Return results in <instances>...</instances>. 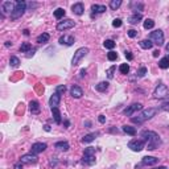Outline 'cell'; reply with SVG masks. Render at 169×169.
<instances>
[{
  "label": "cell",
  "instance_id": "obj_54",
  "mask_svg": "<svg viewBox=\"0 0 169 169\" xmlns=\"http://www.w3.org/2000/svg\"><path fill=\"white\" fill-rule=\"evenodd\" d=\"M5 46H7V48L12 46V42H11V41H7V42H5Z\"/></svg>",
  "mask_w": 169,
  "mask_h": 169
},
{
  "label": "cell",
  "instance_id": "obj_9",
  "mask_svg": "<svg viewBox=\"0 0 169 169\" xmlns=\"http://www.w3.org/2000/svg\"><path fill=\"white\" fill-rule=\"evenodd\" d=\"M141 108H143V104H141V103H139V102H137V103H132L131 106H128V107H127L126 110L123 111V114H124L126 116H132L135 112H136V111L141 110Z\"/></svg>",
  "mask_w": 169,
  "mask_h": 169
},
{
  "label": "cell",
  "instance_id": "obj_20",
  "mask_svg": "<svg viewBox=\"0 0 169 169\" xmlns=\"http://www.w3.org/2000/svg\"><path fill=\"white\" fill-rule=\"evenodd\" d=\"M129 7L133 11V13H140V11L144 9V4L140 1H132L131 4H129Z\"/></svg>",
  "mask_w": 169,
  "mask_h": 169
},
{
  "label": "cell",
  "instance_id": "obj_22",
  "mask_svg": "<svg viewBox=\"0 0 169 169\" xmlns=\"http://www.w3.org/2000/svg\"><path fill=\"white\" fill-rule=\"evenodd\" d=\"M141 18H143L141 13H133V15H131L128 17V23L132 24V25H135V24H139L140 21H141Z\"/></svg>",
  "mask_w": 169,
  "mask_h": 169
},
{
  "label": "cell",
  "instance_id": "obj_50",
  "mask_svg": "<svg viewBox=\"0 0 169 169\" xmlns=\"http://www.w3.org/2000/svg\"><path fill=\"white\" fill-rule=\"evenodd\" d=\"M53 158H54V157H53ZM53 158L50 160V165H55V164H57V160H53Z\"/></svg>",
  "mask_w": 169,
  "mask_h": 169
},
{
  "label": "cell",
  "instance_id": "obj_17",
  "mask_svg": "<svg viewBox=\"0 0 169 169\" xmlns=\"http://www.w3.org/2000/svg\"><path fill=\"white\" fill-rule=\"evenodd\" d=\"M71 11H73V13H75L77 16H82L84 12V5L83 3H75V4L71 5Z\"/></svg>",
  "mask_w": 169,
  "mask_h": 169
},
{
  "label": "cell",
  "instance_id": "obj_16",
  "mask_svg": "<svg viewBox=\"0 0 169 169\" xmlns=\"http://www.w3.org/2000/svg\"><path fill=\"white\" fill-rule=\"evenodd\" d=\"M60 102H61V95L58 94V92H54V94L49 98V106H50V108L58 107V106H60Z\"/></svg>",
  "mask_w": 169,
  "mask_h": 169
},
{
  "label": "cell",
  "instance_id": "obj_57",
  "mask_svg": "<svg viewBox=\"0 0 169 169\" xmlns=\"http://www.w3.org/2000/svg\"><path fill=\"white\" fill-rule=\"evenodd\" d=\"M165 49H166V52H169V42L165 45Z\"/></svg>",
  "mask_w": 169,
  "mask_h": 169
},
{
  "label": "cell",
  "instance_id": "obj_14",
  "mask_svg": "<svg viewBox=\"0 0 169 169\" xmlns=\"http://www.w3.org/2000/svg\"><path fill=\"white\" fill-rule=\"evenodd\" d=\"M46 148H48V145L45 144V143H34V144H32L31 153H34V155H37V153H42Z\"/></svg>",
  "mask_w": 169,
  "mask_h": 169
},
{
  "label": "cell",
  "instance_id": "obj_8",
  "mask_svg": "<svg viewBox=\"0 0 169 169\" xmlns=\"http://www.w3.org/2000/svg\"><path fill=\"white\" fill-rule=\"evenodd\" d=\"M128 148L133 152H140L144 149V140H139V139H133L128 143Z\"/></svg>",
  "mask_w": 169,
  "mask_h": 169
},
{
  "label": "cell",
  "instance_id": "obj_43",
  "mask_svg": "<svg viewBox=\"0 0 169 169\" xmlns=\"http://www.w3.org/2000/svg\"><path fill=\"white\" fill-rule=\"evenodd\" d=\"M127 33H128V37H131V38L137 36V31H135V29H129V31H127Z\"/></svg>",
  "mask_w": 169,
  "mask_h": 169
},
{
  "label": "cell",
  "instance_id": "obj_29",
  "mask_svg": "<svg viewBox=\"0 0 169 169\" xmlns=\"http://www.w3.org/2000/svg\"><path fill=\"white\" fill-rule=\"evenodd\" d=\"M158 67H161V69H168L169 67V55L163 57L160 61H158Z\"/></svg>",
  "mask_w": 169,
  "mask_h": 169
},
{
  "label": "cell",
  "instance_id": "obj_53",
  "mask_svg": "<svg viewBox=\"0 0 169 169\" xmlns=\"http://www.w3.org/2000/svg\"><path fill=\"white\" fill-rule=\"evenodd\" d=\"M153 169H168L165 165H161V166H157V168H153Z\"/></svg>",
  "mask_w": 169,
  "mask_h": 169
},
{
  "label": "cell",
  "instance_id": "obj_1",
  "mask_svg": "<svg viewBox=\"0 0 169 169\" xmlns=\"http://www.w3.org/2000/svg\"><path fill=\"white\" fill-rule=\"evenodd\" d=\"M141 136L144 137V140L147 141V148L149 151H155L156 148H158V145L161 144V139L155 131H143Z\"/></svg>",
  "mask_w": 169,
  "mask_h": 169
},
{
  "label": "cell",
  "instance_id": "obj_19",
  "mask_svg": "<svg viewBox=\"0 0 169 169\" xmlns=\"http://www.w3.org/2000/svg\"><path fill=\"white\" fill-rule=\"evenodd\" d=\"M58 41H60L61 45H67V46H71V45L74 44V41H75V40H74L73 36H61Z\"/></svg>",
  "mask_w": 169,
  "mask_h": 169
},
{
  "label": "cell",
  "instance_id": "obj_48",
  "mask_svg": "<svg viewBox=\"0 0 169 169\" xmlns=\"http://www.w3.org/2000/svg\"><path fill=\"white\" fill-rule=\"evenodd\" d=\"M34 52H36V49H34V48H33V49H32L29 53H26V57H28V58H29V57H32V55L34 54Z\"/></svg>",
  "mask_w": 169,
  "mask_h": 169
},
{
  "label": "cell",
  "instance_id": "obj_52",
  "mask_svg": "<svg viewBox=\"0 0 169 169\" xmlns=\"http://www.w3.org/2000/svg\"><path fill=\"white\" fill-rule=\"evenodd\" d=\"M44 129H45V131H46V132H49V131H50V127L46 124V126H44Z\"/></svg>",
  "mask_w": 169,
  "mask_h": 169
},
{
  "label": "cell",
  "instance_id": "obj_42",
  "mask_svg": "<svg viewBox=\"0 0 169 169\" xmlns=\"http://www.w3.org/2000/svg\"><path fill=\"white\" fill-rule=\"evenodd\" d=\"M121 24H123V23H121L120 18H115V20L112 21V26H114V28H120Z\"/></svg>",
  "mask_w": 169,
  "mask_h": 169
},
{
  "label": "cell",
  "instance_id": "obj_30",
  "mask_svg": "<svg viewBox=\"0 0 169 169\" xmlns=\"http://www.w3.org/2000/svg\"><path fill=\"white\" fill-rule=\"evenodd\" d=\"M49 38H50L49 33H42V34H40V36L37 37L36 41L38 42V44H46V42L49 41Z\"/></svg>",
  "mask_w": 169,
  "mask_h": 169
},
{
  "label": "cell",
  "instance_id": "obj_33",
  "mask_svg": "<svg viewBox=\"0 0 169 169\" xmlns=\"http://www.w3.org/2000/svg\"><path fill=\"white\" fill-rule=\"evenodd\" d=\"M9 65L12 66V67H17V66L20 65V60H18V57H16V55H11Z\"/></svg>",
  "mask_w": 169,
  "mask_h": 169
},
{
  "label": "cell",
  "instance_id": "obj_12",
  "mask_svg": "<svg viewBox=\"0 0 169 169\" xmlns=\"http://www.w3.org/2000/svg\"><path fill=\"white\" fill-rule=\"evenodd\" d=\"M160 158L157 157H153V156H145V157L141 158V166H152V165H156L158 163Z\"/></svg>",
  "mask_w": 169,
  "mask_h": 169
},
{
  "label": "cell",
  "instance_id": "obj_10",
  "mask_svg": "<svg viewBox=\"0 0 169 169\" xmlns=\"http://www.w3.org/2000/svg\"><path fill=\"white\" fill-rule=\"evenodd\" d=\"M74 25H75V23H74L71 18H66V20L60 21V23L57 24V29L58 31H67V29L74 28Z\"/></svg>",
  "mask_w": 169,
  "mask_h": 169
},
{
  "label": "cell",
  "instance_id": "obj_11",
  "mask_svg": "<svg viewBox=\"0 0 169 169\" xmlns=\"http://www.w3.org/2000/svg\"><path fill=\"white\" fill-rule=\"evenodd\" d=\"M37 158L38 157H37L34 153H26V155H24L20 157V163L21 164H36Z\"/></svg>",
  "mask_w": 169,
  "mask_h": 169
},
{
  "label": "cell",
  "instance_id": "obj_44",
  "mask_svg": "<svg viewBox=\"0 0 169 169\" xmlns=\"http://www.w3.org/2000/svg\"><path fill=\"white\" fill-rule=\"evenodd\" d=\"M124 55H126V58L128 61H132L133 60V55H132V53L129 52V50H126V52H124Z\"/></svg>",
  "mask_w": 169,
  "mask_h": 169
},
{
  "label": "cell",
  "instance_id": "obj_4",
  "mask_svg": "<svg viewBox=\"0 0 169 169\" xmlns=\"http://www.w3.org/2000/svg\"><path fill=\"white\" fill-rule=\"evenodd\" d=\"M82 163L86 165H94L95 164V148L94 147H87L83 152Z\"/></svg>",
  "mask_w": 169,
  "mask_h": 169
},
{
  "label": "cell",
  "instance_id": "obj_32",
  "mask_svg": "<svg viewBox=\"0 0 169 169\" xmlns=\"http://www.w3.org/2000/svg\"><path fill=\"white\" fill-rule=\"evenodd\" d=\"M65 9L63 8H57V9L54 11V17L57 18V20H61L62 17H65Z\"/></svg>",
  "mask_w": 169,
  "mask_h": 169
},
{
  "label": "cell",
  "instance_id": "obj_15",
  "mask_svg": "<svg viewBox=\"0 0 169 169\" xmlns=\"http://www.w3.org/2000/svg\"><path fill=\"white\" fill-rule=\"evenodd\" d=\"M70 95L73 98H75V99H79V98L83 95V90L79 86H77V84H73V86L70 87Z\"/></svg>",
  "mask_w": 169,
  "mask_h": 169
},
{
  "label": "cell",
  "instance_id": "obj_2",
  "mask_svg": "<svg viewBox=\"0 0 169 169\" xmlns=\"http://www.w3.org/2000/svg\"><path fill=\"white\" fill-rule=\"evenodd\" d=\"M157 112H158V108H155V107L147 108V110H143L141 112L137 115V118H131V121L135 124H143L144 121L152 119Z\"/></svg>",
  "mask_w": 169,
  "mask_h": 169
},
{
  "label": "cell",
  "instance_id": "obj_35",
  "mask_svg": "<svg viewBox=\"0 0 169 169\" xmlns=\"http://www.w3.org/2000/svg\"><path fill=\"white\" fill-rule=\"evenodd\" d=\"M155 26V21L152 18H145L144 21V29H152Z\"/></svg>",
  "mask_w": 169,
  "mask_h": 169
},
{
  "label": "cell",
  "instance_id": "obj_34",
  "mask_svg": "<svg viewBox=\"0 0 169 169\" xmlns=\"http://www.w3.org/2000/svg\"><path fill=\"white\" fill-rule=\"evenodd\" d=\"M121 5V0H111L110 1V8L112 11H116Z\"/></svg>",
  "mask_w": 169,
  "mask_h": 169
},
{
  "label": "cell",
  "instance_id": "obj_26",
  "mask_svg": "<svg viewBox=\"0 0 169 169\" xmlns=\"http://www.w3.org/2000/svg\"><path fill=\"white\" fill-rule=\"evenodd\" d=\"M123 132H126L127 135H129V136H135V135H136V128H135V127H132V126H123Z\"/></svg>",
  "mask_w": 169,
  "mask_h": 169
},
{
  "label": "cell",
  "instance_id": "obj_38",
  "mask_svg": "<svg viewBox=\"0 0 169 169\" xmlns=\"http://www.w3.org/2000/svg\"><path fill=\"white\" fill-rule=\"evenodd\" d=\"M148 73V70H147V67H145V66H141V67L139 69V70H137V73H136V75L137 77H140V78H141V77H144L145 74Z\"/></svg>",
  "mask_w": 169,
  "mask_h": 169
},
{
  "label": "cell",
  "instance_id": "obj_47",
  "mask_svg": "<svg viewBox=\"0 0 169 169\" xmlns=\"http://www.w3.org/2000/svg\"><path fill=\"white\" fill-rule=\"evenodd\" d=\"M84 75H86V70H84V69H82V70L79 71V78H83Z\"/></svg>",
  "mask_w": 169,
  "mask_h": 169
},
{
  "label": "cell",
  "instance_id": "obj_21",
  "mask_svg": "<svg viewBox=\"0 0 169 169\" xmlns=\"http://www.w3.org/2000/svg\"><path fill=\"white\" fill-rule=\"evenodd\" d=\"M52 114H53V119H54V121L57 124H61L62 123V115H61L60 110H58V107H54L52 108Z\"/></svg>",
  "mask_w": 169,
  "mask_h": 169
},
{
  "label": "cell",
  "instance_id": "obj_40",
  "mask_svg": "<svg viewBox=\"0 0 169 169\" xmlns=\"http://www.w3.org/2000/svg\"><path fill=\"white\" fill-rule=\"evenodd\" d=\"M66 91V86L65 84H58L57 87H55V92H58V94H63V92Z\"/></svg>",
  "mask_w": 169,
  "mask_h": 169
},
{
  "label": "cell",
  "instance_id": "obj_41",
  "mask_svg": "<svg viewBox=\"0 0 169 169\" xmlns=\"http://www.w3.org/2000/svg\"><path fill=\"white\" fill-rule=\"evenodd\" d=\"M107 58L110 61H115L116 58H118V53H115V52H112V50H111V52L107 53Z\"/></svg>",
  "mask_w": 169,
  "mask_h": 169
},
{
  "label": "cell",
  "instance_id": "obj_49",
  "mask_svg": "<svg viewBox=\"0 0 169 169\" xmlns=\"http://www.w3.org/2000/svg\"><path fill=\"white\" fill-rule=\"evenodd\" d=\"M160 54V50H153V57H158Z\"/></svg>",
  "mask_w": 169,
  "mask_h": 169
},
{
  "label": "cell",
  "instance_id": "obj_6",
  "mask_svg": "<svg viewBox=\"0 0 169 169\" xmlns=\"http://www.w3.org/2000/svg\"><path fill=\"white\" fill-rule=\"evenodd\" d=\"M90 50H89V48H79V49H77V52L74 53V55H73V60H71V65L73 66H77L79 62H81V60L83 57H86L87 55V53H89Z\"/></svg>",
  "mask_w": 169,
  "mask_h": 169
},
{
  "label": "cell",
  "instance_id": "obj_56",
  "mask_svg": "<svg viewBox=\"0 0 169 169\" xmlns=\"http://www.w3.org/2000/svg\"><path fill=\"white\" fill-rule=\"evenodd\" d=\"M69 124H70V123H69V120H65V127H66V128L69 127Z\"/></svg>",
  "mask_w": 169,
  "mask_h": 169
},
{
  "label": "cell",
  "instance_id": "obj_24",
  "mask_svg": "<svg viewBox=\"0 0 169 169\" xmlns=\"http://www.w3.org/2000/svg\"><path fill=\"white\" fill-rule=\"evenodd\" d=\"M106 5H100V4H92L91 5V11L92 13H103L106 12Z\"/></svg>",
  "mask_w": 169,
  "mask_h": 169
},
{
  "label": "cell",
  "instance_id": "obj_46",
  "mask_svg": "<svg viewBox=\"0 0 169 169\" xmlns=\"http://www.w3.org/2000/svg\"><path fill=\"white\" fill-rule=\"evenodd\" d=\"M98 120H99V123H106V116L104 115H99V118H98Z\"/></svg>",
  "mask_w": 169,
  "mask_h": 169
},
{
  "label": "cell",
  "instance_id": "obj_3",
  "mask_svg": "<svg viewBox=\"0 0 169 169\" xmlns=\"http://www.w3.org/2000/svg\"><path fill=\"white\" fill-rule=\"evenodd\" d=\"M26 11V3L23 0H17L15 3V8H13L12 13H11V20H17L24 15V12Z\"/></svg>",
  "mask_w": 169,
  "mask_h": 169
},
{
  "label": "cell",
  "instance_id": "obj_28",
  "mask_svg": "<svg viewBox=\"0 0 169 169\" xmlns=\"http://www.w3.org/2000/svg\"><path fill=\"white\" fill-rule=\"evenodd\" d=\"M139 45L143 48V49H151V48L153 46V42L151 41L149 38H145V40H141V41L139 42Z\"/></svg>",
  "mask_w": 169,
  "mask_h": 169
},
{
  "label": "cell",
  "instance_id": "obj_25",
  "mask_svg": "<svg viewBox=\"0 0 169 169\" xmlns=\"http://www.w3.org/2000/svg\"><path fill=\"white\" fill-rule=\"evenodd\" d=\"M108 82H106V81H103V82H99L98 84H95V90L97 91H99V92H104L106 90L108 89Z\"/></svg>",
  "mask_w": 169,
  "mask_h": 169
},
{
  "label": "cell",
  "instance_id": "obj_13",
  "mask_svg": "<svg viewBox=\"0 0 169 169\" xmlns=\"http://www.w3.org/2000/svg\"><path fill=\"white\" fill-rule=\"evenodd\" d=\"M0 7H1V17H4L5 13H12L13 8H15V3H12V1H3Z\"/></svg>",
  "mask_w": 169,
  "mask_h": 169
},
{
  "label": "cell",
  "instance_id": "obj_27",
  "mask_svg": "<svg viewBox=\"0 0 169 169\" xmlns=\"http://www.w3.org/2000/svg\"><path fill=\"white\" fill-rule=\"evenodd\" d=\"M98 132H92V133H89V135H84L83 139H82V143H91L92 140H95V137L98 136Z\"/></svg>",
  "mask_w": 169,
  "mask_h": 169
},
{
  "label": "cell",
  "instance_id": "obj_7",
  "mask_svg": "<svg viewBox=\"0 0 169 169\" xmlns=\"http://www.w3.org/2000/svg\"><path fill=\"white\" fill-rule=\"evenodd\" d=\"M149 40L153 42V44L157 45V46H161V45L164 44V33H163V31H161V29H156V31L151 32Z\"/></svg>",
  "mask_w": 169,
  "mask_h": 169
},
{
  "label": "cell",
  "instance_id": "obj_18",
  "mask_svg": "<svg viewBox=\"0 0 169 169\" xmlns=\"http://www.w3.org/2000/svg\"><path fill=\"white\" fill-rule=\"evenodd\" d=\"M29 111H31L32 115H37V114H40V111H41L40 103L37 102V100H31V102H29Z\"/></svg>",
  "mask_w": 169,
  "mask_h": 169
},
{
  "label": "cell",
  "instance_id": "obj_36",
  "mask_svg": "<svg viewBox=\"0 0 169 169\" xmlns=\"http://www.w3.org/2000/svg\"><path fill=\"white\" fill-rule=\"evenodd\" d=\"M119 71H120L121 74H128L129 65H128V63H121V65L119 66Z\"/></svg>",
  "mask_w": 169,
  "mask_h": 169
},
{
  "label": "cell",
  "instance_id": "obj_23",
  "mask_svg": "<svg viewBox=\"0 0 169 169\" xmlns=\"http://www.w3.org/2000/svg\"><path fill=\"white\" fill-rule=\"evenodd\" d=\"M54 147L57 148V149H61V151H69L70 149V145H69V143L67 141H57L54 144Z\"/></svg>",
  "mask_w": 169,
  "mask_h": 169
},
{
  "label": "cell",
  "instance_id": "obj_51",
  "mask_svg": "<svg viewBox=\"0 0 169 169\" xmlns=\"http://www.w3.org/2000/svg\"><path fill=\"white\" fill-rule=\"evenodd\" d=\"M84 126L89 128V127H91V121H84Z\"/></svg>",
  "mask_w": 169,
  "mask_h": 169
},
{
  "label": "cell",
  "instance_id": "obj_5",
  "mask_svg": "<svg viewBox=\"0 0 169 169\" xmlns=\"http://www.w3.org/2000/svg\"><path fill=\"white\" fill-rule=\"evenodd\" d=\"M153 97L156 99H164V98L169 99V89L164 83L157 84V87L155 89V92H153Z\"/></svg>",
  "mask_w": 169,
  "mask_h": 169
},
{
  "label": "cell",
  "instance_id": "obj_45",
  "mask_svg": "<svg viewBox=\"0 0 169 169\" xmlns=\"http://www.w3.org/2000/svg\"><path fill=\"white\" fill-rule=\"evenodd\" d=\"M160 108H161V110H164V111H168V112H169V102H164L163 104L160 106Z\"/></svg>",
  "mask_w": 169,
  "mask_h": 169
},
{
  "label": "cell",
  "instance_id": "obj_37",
  "mask_svg": "<svg viewBox=\"0 0 169 169\" xmlns=\"http://www.w3.org/2000/svg\"><path fill=\"white\" fill-rule=\"evenodd\" d=\"M103 45H104V48H106V49H114V48H115V42H114L112 41V40H106V41L104 42H103Z\"/></svg>",
  "mask_w": 169,
  "mask_h": 169
},
{
  "label": "cell",
  "instance_id": "obj_55",
  "mask_svg": "<svg viewBox=\"0 0 169 169\" xmlns=\"http://www.w3.org/2000/svg\"><path fill=\"white\" fill-rule=\"evenodd\" d=\"M24 34H25V36H29V31H28V29H24Z\"/></svg>",
  "mask_w": 169,
  "mask_h": 169
},
{
  "label": "cell",
  "instance_id": "obj_39",
  "mask_svg": "<svg viewBox=\"0 0 169 169\" xmlns=\"http://www.w3.org/2000/svg\"><path fill=\"white\" fill-rule=\"evenodd\" d=\"M115 70H116V66H115V65L111 66L110 69H107V71H106V73H107V77H108L110 79L114 78V71H115Z\"/></svg>",
  "mask_w": 169,
  "mask_h": 169
},
{
  "label": "cell",
  "instance_id": "obj_31",
  "mask_svg": "<svg viewBox=\"0 0 169 169\" xmlns=\"http://www.w3.org/2000/svg\"><path fill=\"white\" fill-rule=\"evenodd\" d=\"M32 49H33V48H32V45L29 44V42H23L21 46H20V52L21 53H29Z\"/></svg>",
  "mask_w": 169,
  "mask_h": 169
}]
</instances>
